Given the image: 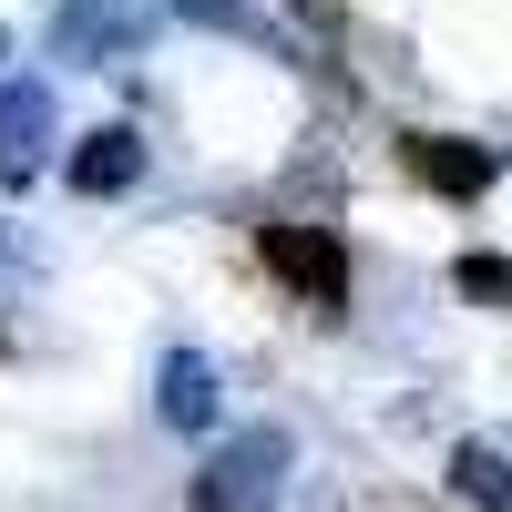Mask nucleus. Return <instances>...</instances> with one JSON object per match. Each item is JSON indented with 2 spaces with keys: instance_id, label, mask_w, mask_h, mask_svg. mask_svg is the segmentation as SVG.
Returning a JSON list of instances; mask_svg holds the SVG:
<instances>
[{
  "instance_id": "obj_1",
  "label": "nucleus",
  "mask_w": 512,
  "mask_h": 512,
  "mask_svg": "<svg viewBox=\"0 0 512 512\" xmlns=\"http://www.w3.org/2000/svg\"><path fill=\"white\" fill-rule=\"evenodd\" d=\"M256 256H267V277H277L308 318H338V308H349V246H338L328 226L267 216V226H256Z\"/></svg>"
},
{
  "instance_id": "obj_2",
  "label": "nucleus",
  "mask_w": 512,
  "mask_h": 512,
  "mask_svg": "<svg viewBox=\"0 0 512 512\" xmlns=\"http://www.w3.org/2000/svg\"><path fill=\"white\" fill-rule=\"evenodd\" d=\"M400 175L431 185V195H451V205H472V195H492L502 154L492 144H461V134H400Z\"/></svg>"
},
{
  "instance_id": "obj_3",
  "label": "nucleus",
  "mask_w": 512,
  "mask_h": 512,
  "mask_svg": "<svg viewBox=\"0 0 512 512\" xmlns=\"http://www.w3.org/2000/svg\"><path fill=\"white\" fill-rule=\"evenodd\" d=\"M72 195H134V175H144V134L134 123H103V134H82L72 144Z\"/></svg>"
},
{
  "instance_id": "obj_4",
  "label": "nucleus",
  "mask_w": 512,
  "mask_h": 512,
  "mask_svg": "<svg viewBox=\"0 0 512 512\" xmlns=\"http://www.w3.org/2000/svg\"><path fill=\"white\" fill-rule=\"evenodd\" d=\"M41 144H52V93L41 82H0V185H21Z\"/></svg>"
},
{
  "instance_id": "obj_5",
  "label": "nucleus",
  "mask_w": 512,
  "mask_h": 512,
  "mask_svg": "<svg viewBox=\"0 0 512 512\" xmlns=\"http://www.w3.org/2000/svg\"><path fill=\"white\" fill-rule=\"evenodd\" d=\"M277 461H287V441H277V431H246L236 451H216V472L195 482V502H205V512H226V502H256V492L277 482Z\"/></svg>"
},
{
  "instance_id": "obj_6",
  "label": "nucleus",
  "mask_w": 512,
  "mask_h": 512,
  "mask_svg": "<svg viewBox=\"0 0 512 512\" xmlns=\"http://www.w3.org/2000/svg\"><path fill=\"white\" fill-rule=\"evenodd\" d=\"M52 52H72V62L134 52V11H113V0H62L52 11Z\"/></svg>"
},
{
  "instance_id": "obj_7",
  "label": "nucleus",
  "mask_w": 512,
  "mask_h": 512,
  "mask_svg": "<svg viewBox=\"0 0 512 512\" xmlns=\"http://www.w3.org/2000/svg\"><path fill=\"white\" fill-rule=\"evenodd\" d=\"M164 420H175V431H216V369L195 349L164 359Z\"/></svg>"
},
{
  "instance_id": "obj_8",
  "label": "nucleus",
  "mask_w": 512,
  "mask_h": 512,
  "mask_svg": "<svg viewBox=\"0 0 512 512\" xmlns=\"http://www.w3.org/2000/svg\"><path fill=\"white\" fill-rule=\"evenodd\" d=\"M451 492L472 502V512H512V461L482 451V441H461V451H451Z\"/></svg>"
},
{
  "instance_id": "obj_9",
  "label": "nucleus",
  "mask_w": 512,
  "mask_h": 512,
  "mask_svg": "<svg viewBox=\"0 0 512 512\" xmlns=\"http://www.w3.org/2000/svg\"><path fill=\"white\" fill-rule=\"evenodd\" d=\"M164 11H185L195 31H226V41H256V52H267V62H297V52H287V41H277L267 21H256V11H246V0H164Z\"/></svg>"
},
{
  "instance_id": "obj_10",
  "label": "nucleus",
  "mask_w": 512,
  "mask_h": 512,
  "mask_svg": "<svg viewBox=\"0 0 512 512\" xmlns=\"http://www.w3.org/2000/svg\"><path fill=\"white\" fill-rule=\"evenodd\" d=\"M451 287L472 297V308H512V256H482V246H472V256L451 267Z\"/></svg>"
},
{
  "instance_id": "obj_11",
  "label": "nucleus",
  "mask_w": 512,
  "mask_h": 512,
  "mask_svg": "<svg viewBox=\"0 0 512 512\" xmlns=\"http://www.w3.org/2000/svg\"><path fill=\"white\" fill-rule=\"evenodd\" d=\"M287 11L308 21V31H338V21H349V0H287Z\"/></svg>"
},
{
  "instance_id": "obj_12",
  "label": "nucleus",
  "mask_w": 512,
  "mask_h": 512,
  "mask_svg": "<svg viewBox=\"0 0 512 512\" xmlns=\"http://www.w3.org/2000/svg\"><path fill=\"white\" fill-rule=\"evenodd\" d=\"M0 62H11V41H0Z\"/></svg>"
},
{
  "instance_id": "obj_13",
  "label": "nucleus",
  "mask_w": 512,
  "mask_h": 512,
  "mask_svg": "<svg viewBox=\"0 0 512 512\" xmlns=\"http://www.w3.org/2000/svg\"><path fill=\"white\" fill-rule=\"evenodd\" d=\"M0 256H11V246H0Z\"/></svg>"
}]
</instances>
